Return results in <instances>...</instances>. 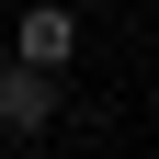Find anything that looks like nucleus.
<instances>
[{
  "instance_id": "f257e3e1",
  "label": "nucleus",
  "mask_w": 159,
  "mask_h": 159,
  "mask_svg": "<svg viewBox=\"0 0 159 159\" xmlns=\"http://www.w3.org/2000/svg\"><path fill=\"white\" fill-rule=\"evenodd\" d=\"M46 114H57V68L11 57L0 68V136H46Z\"/></svg>"
},
{
  "instance_id": "f03ea898",
  "label": "nucleus",
  "mask_w": 159,
  "mask_h": 159,
  "mask_svg": "<svg viewBox=\"0 0 159 159\" xmlns=\"http://www.w3.org/2000/svg\"><path fill=\"white\" fill-rule=\"evenodd\" d=\"M11 57H34V68H68V57H80V11L34 0V11H23V34H11Z\"/></svg>"
}]
</instances>
